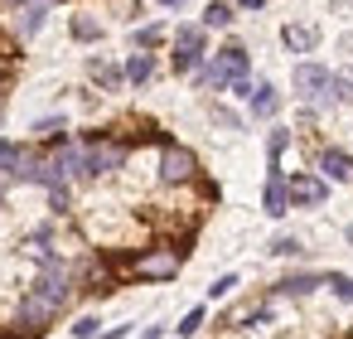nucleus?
Returning <instances> with one entry per match:
<instances>
[{"mask_svg": "<svg viewBox=\"0 0 353 339\" xmlns=\"http://www.w3.org/2000/svg\"><path fill=\"white\" fill-rule=\"evenodd\" d=\"M0 339H15V334H0Z\"/></svg>", "mask_w": 353, "mask_h": 339, "instance_id": "72a5a7b5", "label": "nucleus"}, {"mask_svg": "<svg viewBox=\"0 0 353 339\" xmlns=\"http://www.w3.org/2000/svg\"><path fill=\"white\" fill-rule=\"evenodd\" d=\"M126 334H131V329H126V325H117V329H107V334H97V339H126Z\"/></svg>", "mask_w": 353, "mask_h": 339, "instance_id": "cd10ccee", "label": "nucleus"}, {"mask_svg": "<svg viewBox=\"0 0 353 339\" xmlns=\"http://www.w3.org/2000/svg\"><path fill=\"white\" fill-rule=\"evenodd\" d=\"M121 78H126V83H136V88H145V83L155 78V59H150L145 49H141V54H131V59H126V68H121Z\"/></svg>", "mask_w": 353, "mask_h": 339, "instance_id": "2eb2a0df", "label": "nucleus"}, {"mask_svg": "<svg viewBox=\"0 0 353 339\" xmlns=\"http://www.w3.org/2000/svg\"><path fill=\"white\" fill-rule=\"evenodd\" d=\"M285 146H290V131H281V126H276V131L266 136V160H271V170L281 165V155H285Z\"/></svg>", "mask_w": 353, "mask_h": 339, "instance_id": "6ab92c4d", "label": "nucleus"}, {"mask_svg": "<svg viewBox=\"0 0 353 339\" xmlns=\"http://www.w3.org/2000/svg\"><path fill=\"white\" fill-rule=\"evenodd\" d=\"M97 325H102L97 315H83V320L73 325V339H97Z\"/></svg>", "mask_w": 353, "mask_h": 339, "instance_id": "393cba45", "label": "nucleus"}, {"mask_svg": "<svg viewBox=\"0 0 353 339\" xmlns=\"http://www.w3.org/2000/svg\"><path fill=\"white\" fill-rule=\"evenodd\" d=\"M160 334H165V325H150V329H145L141 339H160Z\"/></svg>", "mask_w": 353, "mask_h": 339, "instance_id": "c85d7f7f", "label": "nucleus"}, {"mask_svg": "<svg viewBox=\"0 0 353 339\" xmlns=\"http://www.w3.org/2000/svg\"><path fill=\"white\" fill-rule=\"evenodd\" d=\"M6 6H25V0H6Z\"/></svg>", "mask_w": 353, "mask_h": 339, "instance_id": "2f4dec72", "label": "nucleus"}, {"mask_svg": "<svg viewBox=\"0 0 353 339\" xmlns=\"http://www.w3.org/2000/svg\"><path fill=\"white\" fill-rule=\"evenodd\" d=\"M160 6H165V10H179V6H184V0H160Z\"/></svg>", "mask_w": 353, "mask_h": 339, "instance_id": "7c9ffc66", "label": "nucleus"}, {"mask_svg": "<svg viewBox=\"0 0 353 339\" xmlns=\"http://www.w3.org/2000/svg\"><path fill=\"white\" fill-rule=\"evenodd\" d=\"M63 126H68L63 117H44V122H34V131H39V141H44V136H49V141H63Z\"/></svg>", "mask_w": 353, "mask_h": 339, "instance_id": "4be33fe9", "label": "nucleus"}, {"mask_svg": "<svg viewBox=\"0 0 353 339\" xmlns=\"http://www.w3.org/2000/svg\"><path fill=\"white\" fill-rule=\"evenodd\" d=\"M179 267H184L179 247H145L121 262V276L126 281H170V276H179Z\"/></svg>", "mask_w": 353, "mask_h": 339, "instance_id": "7ed1b4c3", "label": "nucleus"}, {"mask_svg": "<svg viewBox=\"0 0 353 339\" xmlns=\"http://www.w3.org/2000/svg\"><path fill=\"white\" fill-rule=\"evenodd\" d=\"M261 209L271 213V218H285V175H281V165L271 170V180H266V194H261Z\"/></svg>", "mask_w": 353, "mask_h": 339, "instance_id": "f8f14e48", "label": "nucleus"}, {"mask_svg": "<svg viewBox=\"0 0 353 339\" xmlns=\"http://www.w3.org/2000/svg\"><path fill=\"white\" fill-rule=\"evenodd\" d=\"M232 291H237V276H232V271H228V276H218V281L208 286V296H213V300H223V296H232Z\"/></svg>", "mask_w": 353, "mask_h": 339, "instance_id": "5701e85b", "label": "nucleus"}, {"mask_svg": "<svg viewBox=\"0 0 353 339\" xmlns=\"http://www.w3.org/2000/svg\"><path fill=\"white\" fill-rule=\"evenodd\" d=\"M319 170H324L334 184H343V180H353V155L339 151V146H324V151H319Z\"/></svg>", "mask_w": 353, "mask_h": 339, "instance_id": "9d476101", "label": "nucleus"}, {"mask_svg": "<svg viewBox=\"0 0 353 339\" xmlns=\"http://www.w3.org/2000/svg\"><path fill=\"white\" fill-rule=\"evenodd\" d=\"M213 122H218V126H228V131H237V117H232L228 107H213Z\"/></svg>", "mask_w": 353, "mask_h": 339, "instance_id": "bb28decb", "label": "nucleus"}, {"mask_svg": "<svg viewBox=\"0 0 353 339\" xmlns=\"http://www.w3.org/2000/svg\"><path fill=\"white\" fill-rule=\"evenodd\" d=\"M88 78H92L102 93H117V88H121V64H112V59H88Z\"/></svg>", "mask_w": 353, "mask_h": 339, "instance_id": "ddd939ff", "label": "nucleus"}, {"mask_svg": "<svg viewBox=\"0 0 353 339\" xmlns=\"http://www.w3.org/2000/svg\"><path fill=\"white\" fill-rule=\"evenodd\" d=\"M68 300H73V271H68L59 257H49V262H39V276H34V286L25 291V300H20V310H15V325H20L25 334H44L49 320H54Z\"/></svg>", "mask_w": 353, "mask_h": 339, "instance_id": "f257e3e1", "label": "nucleus"}, {"mask_svg": "<svg viewBox=\"0 0 353 339\" xmlns=\"http://www.w3.org/2000/svg\"><path fill=\"white\" fill-rule=\"evenodd\" d=\"M199 325H203V305H194V310H189V315L179 320V334L189 339V334H199Z\"/></svg>", "mask_w": 353, "mask_h": 339, "instance_id": "b1692460", "label": "nucleus"}, {"mask_svg": "<svg viewBox=\"0 0 353 339\" xmlns=\"http://www.w3.org/2000/svg\"><path fill=\"white\" fill-rule=\"evenodd\" d=\"M0 117H6V97H0Z\"/></svg>", "mask_w": 353, "mask_h": 339, "instance_id": "473e14b6", "label": "nucleus"}, {"mask_svg": "<svg viewBox=\"0 0 353 339\" xmlns=\"http://www.w3.org/2000/svg\"><path fill=\"white\" fill-rule=\"evenodd\" d=\"M237 6H242V10H261V6H266V0H237Z\"/></svg>", "mask_w": 353, "mask_h": 339, "instance_id": "c756f323", "label": "nucleus"}, {"mask_svg": "<svg viewBox=\"0 0 353 339\" xmlns=\"http://www.w3.org/2000/svg\"><path fill=\"white\" fill-rule=\"evenodd\" d=\"M295 93L310 97V102H334V73L324 64H295Z\"/></svg>", "mask_w": 353, "mask_h": 339, "instance_id": "39448f33", "label": "nucleus"}, {"mask_svg": "<svg viewBox=\"0 0 353 339\" xmlns=\"http://www.w3.org/2000/svg\"><path fill=\"white\" fill-rule=\"evenodd\" d=\"M126 155H131L126 141H117V136H88V141L78 146V184H92V180L121 170Z\"/></svg>", "mask_w": 353, "mask_h": 339, "instance_id": "f03ea898", "label": "nucleus"}, {"mask_svg": "<svg viewBox=\"0 0 353 339\" xmlns=\"http://www.w3.org/2000/svg\"><path fill=\"white\" fill-rule=\"evenodd\" d=\"M199 59H203V30L199 25H179L174 30V73H194L199 68Z\"/></svg>", "mask_w": 353, "mask_h": 339, "instance_id": "423d86ee", "label": "nucleus"}, {"mask_svg": "<svg viewBox=\"0 0 353 339\" xmlns=\"http://www.w3.org/2000/svg\"><path fill=\"white\" fill-rule=\"evenodd\" d=\"M155 44H165V25H145V30H136V49H155Z\"/></svg>", "mask_w": 353, "mask_h": 339, "instance_id": "412c9836", "label": "nucleus"}, {"mask_svg": "<svg viewBox=\"0 0 353 339\" xmlns=\"http://www.w3.org/2000/svg\"><path fill=\"white\" fill-rule=\"evenodd\" d=\"M324 199H329V180H319V175H290L285 180V204L290 209H314Z\"/></svg>", "mask_w": 353, "mask_h": 339, "instance_id": "6e6552de", "label": "nucleus"}, {"mask_svg": "<svg viewBox=\"0 0 353 339\" xmlns=\"http://www.w3.org/2000/svg\"><path fill=\"white\" fill-rule=\"evenodd\" d=\"M49 6H54V0H25V6H20V20H15L20 39H34V35L44 30V20H49Z\"/></svg>", "mask_w": 353, "mask_h": 339, "instance_id": "1a4fd4ad", "label": "nucleus"}, {"mask_svg": "<svg viewBox=\"0 0 353 339\" xmlns=\"http://www.w3.org/2000/svg\"><path fill=\"white\" fill-rule=\"evenodd\" d=\"M199 175V155L184 151V146H165L160 151V180L165 184H189Z\"/></svg>", "mask_w": 353, "mask_h": 339, "instance_id": "0eeeda50", "label": "nucleus"}, {"mask_svg": "<svg viewBox=\"0 0 353 339\" xmlns=\"http://www.w3.org/2000/svg\"><path fill=\"white\" fill-rule=\"evenodd\" d=\"M247 107H252V117H276V112H281V93H276L271 83H252Z\"/></svg>", "mask_w": 353, "mask_h": 339, "instance_id": "9b49d317", "label": "nucleus"}, {"mask_svg": "<svg viewBox=\"0 0 353 339\" xmlns=\"http://www.w3.org/2000/svg\"><path fill=\"white\" fill-rule=\"evenodd\" d=\"M314 286H324V276H314V271H300V276H285V281H276V296H310Z\"/></svg>", "mask_w": 353, "mask_h": 339, "instance_id": "dca6fc26", "label": "nucleus"}, {"mask_svg": "<svg viewBox=\"0 0 353 339\" xmlns=\"http://www.w3.org/2000/svg\"><path fill=\"white\" fill-rule=\"evenodd\" d=\"M281 39H285V49H290V54H310V49L319 44V30H314V25H285V30H281Z\"/></svg>", "mask_w": 353, "mask_h": 339, "instance_id": "4468645a", "label": "nucleus"}, {"mask_svg": "<svg viewBox=\"0 0 353 339\" xmlns=\"http://www.w3.org/2000/svg\"><path fill=\"white\" fill-rule=\"evenodd\" d=\"M73 39L78 44H92V39H102V25L92 15H73Z\"/></svg>", "mask_w": 353, "mask_h": 339, "instance_id": "a211bd4d", "label": "nucleus"}, {"mask_svg": "<svg viewBox=\"0 0 353 339\" xmlns=\"http://www.w3.org/2000/svg\"><path fill=\"white\" fill-rule=\"evenodd\" d=\"M247 68H252V59H247V49H242V44H228V49H223V54H218L213 64H203V68H199V83L218 93V88H228V83H237V78H247Z\"/></svg>", "mask_w": 353, "mask_h": 339, "instance_id": "20e7f679", "label": "nucleus"}, {"mask_svg": "<svg viewBox=\"0 0 353 339\" xmlns=\"http://www.w3.org/2000/svg\"><path fill=\"white\" fill-rule=\"evenodd\" d=\"M203 25L208 30H228L232 25V6H228V0H213V6L203 10Z\"/></svg>", "mask_w": 353, "mask_h": 339, "instance_id": "f3484780", "label": "nucleus"}, {"mask_svg": "<svg viewBox=\"0 0 353 339\" xmlns=\"http://www.w3.org/2000/svg\"><path fill=\"white\" fill-rule=\"evenodd\" d=\"M324 286H329V291H334L343 305H353V276H343V271H329V276H324Z\"/></svg>", "mask_w": 353, "mask_h": 339, "instance_id": "aec40b11", "label": "nucleus"}, {"mask_svg": "<svg viewBox=\"0 0 353 339\" xmlns=\"http://www.w3.org/2000/svg\"><path fill=\"white\" fill-rule=\"evenodd\" d=\"M271 252H276V257H295V252H300V238H276Z\"/></svg>", "mask_w": 353, "mask_h": 339, "instance_id": "a878e982", "label": "nucleus"}]
</instances>
